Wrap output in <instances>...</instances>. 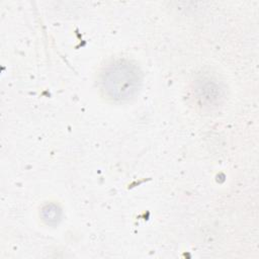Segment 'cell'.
<instances>
[{
    "label": "cell",
    "instance_id": "obj_1",
    "mask_svg": "<svg viewBox=\"0 0 259 259\" xmlns=\"http://www.w3.org/2000/svg\"><path fill=\"white\" fill-rule=\"evenodd\" d=\"M140 73L128 62L119 61L110 65L101 77V88L104 94L113 100H126L139 89Z\"/></svg>",
    "mask_w": 259,
    "mask_h": 259
}]
</instances>
